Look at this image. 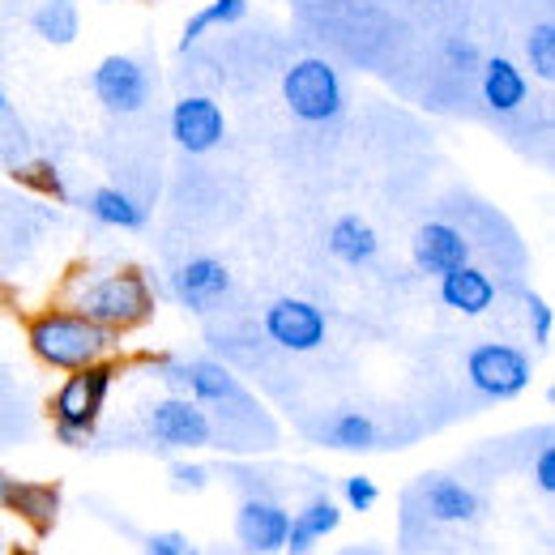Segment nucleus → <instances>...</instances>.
<instances>
[{
	"mask_svg": "<svg viewBox=\"0 0 555 555\" xmlns=\"http://www.w3.org/2000/svg\"><path fill=\"white\" fill-rule=\"evenodd\" d=\"M526 325H530V338H534V347H547L555 334V312L552 304L543 299V295H526Z\"/></svg>",
	"mask_w": 555,
	"mask_h": 555,
	"instance_id": "nucleus-26",
	"label": "nucleus"
},
{
	"mask_svg": "<svg viewBox=\"0 0 555 555\" xmlns=\"http://www.w3.org/2000/svg\"><path fill=\"white\" fill-rule=\"evenodd\" d=\"M411 257H415L418 274L444 278V274H453V270H462V266H470L475 253H470V240H466L462 227L431 218V222H423V227L415 231V240H411Z\"/></svg>",
	"mask_w": 555,
	"mask_h": 555,
	"instance_id": "nucleus-11",
	"label": "nucleus"
},
{
	"mask_svg": "<svg viewBox=\"0 0 555 555\" xmlns=\"http://www.w3.org/2000/svg\"><path fill=\"white\" fill-rule=\"evenodd\" d=\"M202 13H206L209 30L214 26H240L248 17V0H209Z\"/></svg>",
	"mask_w": 555,
	"mask_h": 555,
	"instance_id": "nucleus-29",
	"label": "nucleus"
},
{
	"mask_svg": "<svg viewBox=\"0 0 555 555\" xmlns=\"http://www.w3.org/2000/svg\"><path fill=\"white\" fill-rule=\"evenodd\" d=\"M338 526H343V504H338L334 495H312V500H304L299 513H291V530H286L282 555H312L317 543H325Z\"/></svg>",
	"mask_w": 555,
	"mask_h": 555,
	"instance_id": "nucleus-16",
	"label": "nucleus"
},
{
	"mask_svg": "<svg viewBox=\"0 0 555 555\" xmlns=\"http://www.w3.org/2000/svg\"><path fill=\"white\" fill-rule=\"evenodd\" d=\"M423 513L440 526H466L483 513V500L475 487H466L453 475H436L423 483Z\"/></svg>",
	"mask_w": 555,
	"mask_h": 555,
	"instance_id": "nucleus-18",
	"label": "nucleus"
},
{
	"mask_svg": "<svg viewBox=\"0 0 555 555\" xmlns=\"http://www.w3.org/2000/svg\"><path fill=\"white\" fill-rule=\"evenodd\" d=\"M526 73H534L539 81H555V22H534L530 35H526Z\"/></svg>",
	"mask_w": 555,
	"mask_h": 555,
	"instance_id": "nucleus-23",
	"label": "nucleus"
},
{
	"mask_svg": "<svg viewBox=\"0 0 555 555\" xmlns=\"http://www.w3.org/2000/svg\"><path fill=\"white\" fill-rule=\"evenodd\" d=\"M26 347L43 367L69 376V372H81L90 363L116 359L120 334L94 325L90 317L73 312L69 304H56V308H43L26 321Z\"/></svg>",
	"mask_w": 555,
	"mask_h": 555,
	"instance_id": "nucleus-1",
	"label": "nucleus"
},
{
	"mask_svg": "<svg viewBox=\"0 0 555 555\" xmlns=\"http://www.w3.org/2000/svg\"><path fill=\"white\" fill-rule=\"evenodd\" d=\"M145 555H202V552L180 530H154V534H145Z\"/></svg>",
	"mask_w": 555,
	"mask_h": 555,
	"instance_id": "nucleus-27",
	"label": "nucleus"
},
{
	"mask_svg": "<svg viewBox=\"0 0 555 555\" xmlns=\"http://www.w3.org/2000/svg\"><path fill=\"white\" fill-rule=\"evenodd\" d=\"M343 504L354 513H372L380 504V483L372 475H347L343 479Z\"/></svg>",
	"mask_w": 555,
	"mask_h": 555,
	"instance_id": "nucleus-25",
	"label": "nucleus"
},
{
	"mask_svg": "<svg viewBox=\"0 0 555 555\" xmlns=\"http://www.w3.org/2000/svg\"><path fill=\"white\" fill-rule=\"evenodd\" d=\"M444 61H449L453 69H475L483 56H479L475 43H466V39H449V43H444Z\"/></svg>",
	"mask_w": 555,
	"mask_h": 555,
	"instance_id": "nucleus-31",
	"label": "nucleus"
},
{
	"mask_svg": "<svg viewBox=\"0 0 555 555\" xmlns=\"http://www.w3.org/2000/svg\"><path fill=\"white\" fill-rule=\"evenodd\" d=\"M65 304L73 312L90 317L94 325L112 330V334H133L141 325L154 321V286L150 278L125 266V270H90V274L73 278L65 291Z\"/></svg>",
	"mask_w": 555,
	"mask_h": 555,
	"instance_id": "nucleus-2",
	"label": "nucleus"
},
{
	"mask_svg": "<svg viewBox=\"0 0 555 555\" xmlns=\"http://www.w3.org/2000/svg\"><path fill=\"white\" fill-rule=\"evenodd\" d=\"M376 440H380V427L363 411H343L321 427V444H330L338 453H367V449H376Z\"/></svg>",
	"mask_w": 555,
	"mask_h": 555,
	"instance_id": "nucleus-22",
	"label": "nucleus"
},
{
	"mask_svg": "<svg viewBox=\"0 0 555 555\" xmlns=\"http://www.w3.org/2000/svg\"><path fill=\"white\" fill-rule=\"evenodd\" d=\"M436 295H440V304L449 308V312H457V317H483L495 308V299H500V286H495V278L479 270L475 261L470 266H462V270H453V274L436 278Z\"/></svg>",
	"mask_w": 555,
	"mask_h": 555,
	"instance_id": "nucleus-15",
	"label": "nucleus"
},
{
	"mask_svg": "<svg viewBox=\"0 0 555 555\" xmlns=\"http://www.w3.org/2000/svg\"><path fill=\"white\" fill-rule=\"evenodd\" d=\"M530 479H534V487H539L543 495H555V444L552 440H543V449L534 453V462H530Z\"/></svg>",
	"mask_w": 555,
	"mask_h": 555,
	"instance_id": "nucleus-30",
	"label": "nucleus"
},
{
	"mask_svg": "<svg viewBox=\"0 0 555 555\" xmlns=\"http://www.w3.org/2000/svg\"><path fill=\"white\" fill-rule=\"evenodd\" d=\"M154 372L167 380L171 393H184L193 398L197 406H235V402H248L240 376L218 363V359H176V354H158L154 359Z\"/></svg>",
	"mask_w": 555,
	"mask_h": 555,
	"instance_id": "nucleus-6",
	"label": "nucleus"
},
{
	"mask_svg": "<svg viewBox=\"0 0 555 555\" xmlns=\"http://www.w3.org/2000/svg\"><path fill=\"white\" fill-rule=\"evenodd\" d=\"M0 508L43 534L61 517V491L52 483H26V479H13L9 470H0Z\"/></svg>",
	"mask_w": 555,
	"mask_h": 555,
	"instance_id": "nucleus-14",
	"label": "nucleus"
},
{
	"mask_svg": "<svg viewBox=\"0 0 555 555\" xmlns=\"http://www.w3.org/2000/svg\"><path fill=\"white\" fill-rule=\"evenodd\" d=\"M17 180H22V184H30V189H35V193H43V197H56V202H65V197H69V189H65L61 171H56L48 158H39V163H30L26 171H17Z\"/></svg>",
	"mask_w": 555,
	"mask_h": 555,
	"instance_id": "nucleus-24",
	"label": "nucleus"
},
{
	"mask_svg": "<svg viewBox=\"0 0 555 555\" xmlns=\"http://www.w3.org/2000/svg\"><path fill=\"white\" fill-rule=\"evenodd\" d=\"M145 427H150V436L163 449H184V453L206 449L209 440H214V418H209V411L197 406L193 398H184V393L158 398L150 406V415H145Z\"/></svg>",
	"mask_w": 555,
	"mask_h": 555,
	"instance_id": "nucleus-9",
	"label": "nucleus"
},
{
	"mask_svg": "<svg viewBox=\"0 0 555 555\" xmlns=\"http://www.w3.org/2000/svg\"><path fill=\"white\" fill-rule=\"evenodd\" d=\"M90 90H94V99H99L103 112H112V116H138L141 107L150 103V94H154V81H150V69L141 65L138 56L116 52V56H103L94 65Z\"/></svg>",
	"mask_w": 555,
	"mask_h": 555,
	"instance_id": "nucleus-8",
	"label": "nucleus"
},
{
	"mask_svg": "<svg viewBox=\"0 0 555 555\" xmlns=\"http://www.w3.org/2000/svg\"><path fill=\"white\" fill-rule=\"evenodd\" d=\"M9 116V94H4V86H0V120Z\"/></svg>",
	"mask_w": 555,
	"mask_h": 555,
	"instance_id": "nucleus-32",
	"label": "nucleus"
},
{
	"mask_svg": "<svg viewBox=\"0 0 555 555\" xmlns=\"http://www.w3.org/2000/svg\"><path fill=\"white\" fill-rule=\"evenodd\" d=\"M261 330L278 350H291V354H312V350L325 347L330 338V317L312 304V299H299V295H282L266 308L261 317Z\"/></svg>",
	"mask_w": 555,
	"mask_h": 555,
	"instance_id": "nucleus-7",
	"label": "nucleus"
},
{
	"mask_svg": "<svg viewBox=\"0 0 555 555\" xmlns=\"http://www.w3.org/2000/svg\"><path fill=\"white\" fill-rule=\"evenodd\" d=\"M282 103L299 125H334L347 112V81L321 56H304L282 73Z\"/></svg>",
	"mask_w": 555,
	"mask_h": 555,
	"instance_id": "nucleus-4",
	"label": "nucleus"
},
{
	"mask_svg": "<svg viewBox=\"0 0 555 555\" xmlns=\"http://www.w3.org/2000/svg\"><path fill=\"white\" fill-rule=\"evenodd\" d=\"M171 295L189 312H209V308H218L231 295V270L218 257H189L171 274Z\"/></svg>",
	"mask_w": 555,
	"mask_h": 555,
	"instance_id": "nucleus-13",
	"label": "nucleus"
},
{
	"mask_svg": "<svg viewBox=\"0 0 555 555\" xmlns=\"http://www.w3.org/2000/svg\"><path fill=\"white\" fill-rule=\"evenodd\" d=\"M13 555H39V552H30V547H17Z\"/></svg>",
	"mask_w": 555,
	"mask_h": 555,
	"instance_id": "nucleus-33",
	"label": "nucleus"
},
{
	"mask_svg": "<svg viewBox=\"0 0 555 555\" xmlns=\"http://www.w3.org/2000/svg\"><path fill=\"white\" fill-rule=\"evenodd\" d=\"M86 209H90V218L99 227H112V231H141L150 222V214H145V206H141L138 197L125 193V189H116V184L94 189L86 197Z\"/></svg>",
	"mask_w": 555,
	"mask_h": 555,
	"instance_id": "nucleus-20",
	"label": "nucleus"
},
{
	"mask_svg": "<svg viewBox=\"0 0 555 555\" xmlns=\"http://www.w3.org/2000/svg\"><path fill=\"white\" fill-rule=\"evenodd\" d=\"M286 530H291V513L278 500H266V495L240 500V508H235V539H240L244 552L282 555Z\"/></svg>",
	"mask_w": 555,
	"mask_h": 555,
	"instance_id": "nucleus-12",
	"label": "nucleus"
},
{
	"mask_svg": "<svg viewBox=\"0 0 555 555\" xmlns=\"http://www.w3.org/2000/svg\"><path fill=\"white\" fill-rule=\"evenodd\" d=\"M30 30L52 48H73L81 35V4L77 0H39L30 13Z\"/></svg>",
	"mask_w": 555,
	"mask_h": 555,
	"instance_id": "nucleus-21",
	"label": "nucleus"
},
{
	"mask_svg": "<svg viewBox=\"0 0 555 555\" xmlns=\"http://www.w3.org/2000/svg\"><path fill=\"white\" fill-rule=\"evenodd\" d=\"M479 94H483L487 112L513 116L530 99V73L521 69L517 61H508V56H487L483 73H479Z\"/></svg>",
	"mask_w": 555,
	"mask_h": 555,
	"instance_id": "nucleus-17",
	"label": "nucleus"
},
{
	"mask_svg": "<svg viewBox=\"0 0 555 555\" xmlns=\"http://www.w3.org/2000/svg\"><path fill=\"white\" fill-rule=\"evenodd\" d=\"M167 479H171V487H176V491H206V487H209V466H202V462H171Z\"/></svg>",
	"mask_w": 555,
	"mask_h": 555,
	"instance_id": "nucleus-28",
	"label": "nucleus"
},
{
	"mask_svg": "<svg viewBox=\"0 0 555 555\" xmlns=\"http://www.w3.org/2000/svg\"><path fill=\"white\" fill-rule=\"evenodd\" d=\"M466 380L487 402H513L534 385V359L513 343H479L466 350Z\"/></svg>",
	"mask_w": 555,
	"mask_h": 555,
	"instance_id": "nucleus-5",
	"label": "nucleus"
},
{
	"mask_svg": "<svg viewBox=\"0 0 555 555\" xmlns=\"http://www.w3.org/2000/svg\"><path fill=\"white\" fill-rule=\"evenodd\" d=\"M116 376H120V363L103 359V363H90L81 372H69L56 385L48 411H52V431L65 449H81V444L94 440L99 418L107 411V398L116 389Z\"/></svg>",
	"mask_w": 555,
	"mask_h": 555,
	"instance_id": "nucleus-3",
	"label": "nucleus"
},
{
	"mask_svg": "<svg viewBox=\"0 0 555 555\" xmlns=\"http://www.w3.org/2000/svg\"><path fill=\"white\" fill-rule=\"evenodd\" d=\"M167 129L184 154H214L227 141V112L209 94H184L171 103Z\"/></svg>",
	"mask_w": 555,
	"mask_h": 555,
	"instance_id": "nucleus-10",
	"label": "nucleus"
},
{
	"mask_svg": "<svg viewBox=\"0 0 555 555\" xmlns=\"http://www.w3.org/2000/svg\"><path fill=\"white\" fill-rule=\"evenodd\" d=\"M325 244H330V257H334V261H343V266H372V261H376V253H380V235H376V227H372V222H363L359 214H343V218H334V222H330Z\"/></svg>",
	"mask_w": 555,
	"mask_h": 555,
	"instance_id": "nucleus-19",
	"label": "nucleus"
}]
</instances>
